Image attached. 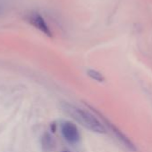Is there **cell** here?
<instances>
[{
  "mask_svg": "<svg viewBox=\"0 0 152 152\" xmlns=\"http://www.w3.org/2000/svg\"><path fill=\"white\" fill-rule=\"evenodd\" d=\"M63 110L73 119H74L81 126L90 130L91 132L98 133V134L107 133L105 126L95 118V116H93L89 111L84 110L82 109H79L69 103H64Z\"/></svg>",
  "mask_w": 152,
  "mask_h": 152,
  "instance_id": "6da1fadb",
  "label": "cell"
},
{
  "mask_svg": "<svg viewBox=\"0 0 152 152\" xmlns=\"http://www.w3.org/2000/svg\"><path fill=\"white\" fill-rule=\"evenodd\" d=\"M61 133L64 138L71 144H75L80 141V133L77 126L70 121H65L61 125Z\"/></svg>",
  "mask_w": 152,
  "mask_h": 152,
  "instance_id": "7a4b0ae2",
  "label": "cell"
},
{
  "mask_svg": "<svg viewBox=\"0 0 152 152\" xmlns=\"http://www.w3.org/2000/svg\"><path fill=\"white\" fill-rule=\"evenodd\" d=\"M27 20L32 26H34L37 29H39V31H41L45 35H47L48 37L52 36V32L50 30V28L47 24L45 19L39 12H30V14H28Z\"/></svg>",
  "mask_w": 152,
  "mask_h": 152,
  "instance_id": "3957f363",
  "label": "cell"
},
{
  "mask_svg": "<svg viewBox=\"0 0 152 152\" xmlns=\"http://www.w3.org/2000/svg\"><path fill=\"white\" fill-rule=\"evenodd\" d=\"M95 111H96V110H95ZM96 112H97V111H96ZM97 113H98V114L100 116V118L104 120V122L107 124V126L112 130V132L115 134V135H116V137H117V138H118V139H119V140H120V141H121V142H123L130 151H136V148H135L134 144L129 140V138H127V137H126V136H125L118 128H116L111 122H109L108 119H106V118H105L103 116H101L99 112H97Z\"/></svg>",
  "mask_w": 152,
  "mask_h": 152,
  "instance_id": "277c9868",
  "label": "cell"
},
{
  "mask_svg": "<svg viewBox=\"0 0 152 152\" xmlns=\"http://www.w3.org/2000/svg\"><path fill=\"white\" fill-rule=\"evenodd\" d=\"M87 74H88V76L91 79H94V80H96L98 82H100L101 83V82H104L105 81L104 76L100 72H99V71H97L95 69H88Z\"/></svg>",
  "mask_w": 152,
  "mask_h": 152,
  "instance_id": "5b68a950",
  "label": "cell"
},
{
  "mask_svg": "<svg viewBox=\"0 0 152 152\" xmlns=\"http://www.w3.org/2000/svg\"><path fill=\"white\" fill-rule=\"evenodd\" d=\"M63 152H67V151H63Z\"/></svg>",
  "mask_w": 152,
  "mask_h": 152,
  "instance_id": "8992f818",
  "label": "cell"
}]
</instances>
